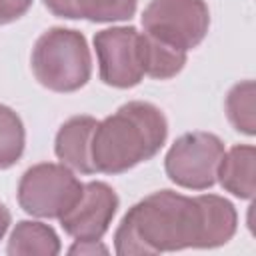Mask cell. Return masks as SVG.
<instances>
[{"label":"cell","mask_w":256,"mask_h":256,"mask_svg":"<svg viewBox=\"0 0 256 256\" xmlns=\"http://www.w3.org/2000/svg\"><path fill=\"white\" fill-rule=\"evenodd\" d=\"M216 182L240 200H252L256 194V148L252 144H234L224 150Z\"/></svg>","instance_id":"obj_10"},{"label":"cell","mask_w":256,"mask_h":256,"mask_svg":"<svg viewBox=\"0 0 256 256\" xmlns=\"http://www.w3.org/2000/svg\"><path fill=\"white\" fill-rule=\"evenodd\" d=\"M256 86L254 80H242L234 84L226 94V116L232 128L244 136L256 134Z\"/></svg>","instance_id":"obj_14"},{"label":"cell","mask_w":256,"mask_h":256,"mask_svg":"<svg viewBox=\"0 0 256 256\" xmlns=\"http://www.w3.org/2000/svg\"><path fill=\"white\" fill-rule=\"evenodd\" d=\"M98 74L106 86L134 88L144 78V32L134 26H112L94 34Z\"/></svg>","instance_id":"obj_7"},{"label":"cell","mask_w":256,"mask_h":256,"mask_svg":"<svg viewBox=\"0 0 256 256\" xmlns=\"http://www.w3.org/2000/svg\"><path fill=\"white\" fill-rule=\"evenodd\" d=\"M238 230L234 204L218 194L158 190L136 202L114 232L118 256H154L186 248H218Z\"/></svg>","instance_id":"obj_1"},{"label":"cell","mask_w":256,"mask_h":256,"mask_svg":"<svg viewBox=\"0 0 256 256\" xmlns=\"http://www.w3.org/2000/svg\"><path fill=\"white\" fill-rule=\"evenodd\" d=\"M32 6V0H0V26L16 22Z\"/></svg>","instance_id":"obj_16"},{"label":"cell","mask_w":256,"mask_h":256,"mask_svg":"<svg viewBox=\"0 0 256 256\" xmlns=\"http://www.w3.org/2000/svg\"><path fill=\"white\" fill-rule=\"evenodd\" d=\"M10 224H12V214H10V210L6 208V204L0 202V240H2L4 234L8 232Z\"/></svg>","instance_id":"obj_18"},{"label":"cell","mask_w":256,"mask_h":256,"mask_svg":"<svg viewBox=\"0 0 256 256\" xmlns=\"http://www.w3.org/2000/svg\"><path fill=\"white\" fill-rule=\"evenodd\" d=\"M120 198L102 180L82 184L76 202L58 218L62 230L74 240H102L118 212Z\"/></svg>","instance_id":"obj_8"},{"label":"cell","mask_w":256,"mask_h":256,"mask_svg":"<svg viewBox=\"0 0 256 256\" xmlns=\"http://www.w3.org/2000/svg\"><path fill=\"white\" fill-rule=\"evenodd\" d=\"M142 28L148 36L188 52L206 38L210 10L204 0H150L142 12Z\"/></svg>","instance_id":"obj_5"},{"label":"cell","mask_w":256,"mask_h":256,"mask_svg":"<svg viewBox=\"0 0 256 256\" xmlns=\"http://www.w3.org/2000/svg\"><path fill=\"white\" fill-rule=\"evenodd\" d=\"M82 182L66 164L40 162L24 170L16 198L20 208L34 218L58 220L80 196Z\"/></svg>","instance_id":"obj_4"},{"label":"cell","mask_w":256,"mask_h":256,"mask_svg":"<svg viewBox=\"0 0 256 256\" xmlns=\"http://www.w3.org/2000/svg\"><path fill=\"white\" fill-rule=\"evenodd\" d=\"M26 130L22 118L6 104H0V170L12 168L24 154Z\"/></svg>","instance_id":"obj_15"},{"label":"cell","mask_w":256,"mask_h":256,"mask_svg":"<svg viewBox=\"0 0 256 256\" xmlns=\"http://www.w3.org/2000/svg\"><path fill=\"white\" fill-rule=\"evenodd\" d=\"M70 256H94V254H108V248L100 240H74L68 248Z\"/></svg>","instance_id":"obj_17"},{"label":"cell","mask_w":256,"mask_h":256,"mask_svg":"<svg viewBox=\"0 0 256 256\" xmlns=\"http://www.w3.org/2000/svg\"><path fill=\"white\" fill-rule=\"evenodd\" d=\"M60 250L56 230L38 220L16 222L6 244V254L10 256H56Z\"/></svg>","instance_id":"obj_12"},{"label":"cell","mask_w":256,"mask_h":256,"mask_svg":"<svg viewBox=\"0 0 256 256\" xmlns=\"http://www.w3.org/2000/svg\"><path fill=\"white\" fill-rule=\"evenodd\" d=\"M224 142L212 132H186L178 136L164 156L170 182L186 190H208L216 184Z\"/></svg>","instance_id":"obj_6"},{"label":"cell","mask_w":256,"mask_h":256,"mask_svg":"<svg viewBox=\"0 0 256 256\" xmlns=\"http://www.w3.org/2000/svg\"><path fill=\"white\" fill-rule=\"evenodd\" d=\"M44 6L64 20L108 24L130 20L136 14L138 0H44Z\"/></svg>","instance_id":"obj_11"},{"label":"cell","mask_w":256,"mask_h":256,"mask_svg":"<svg viewBox=\"0 0 256 256\" xmlns=\"http://www.w3.org/2000/svg\"><path fill=\"white\" fill-rule=\"evenodd\" d=\"M188 52L168 46L144 32V76L154 80H168L182 72Z\"/></svg>","instance_id":"obj_13"},{"label":"cell","mask_w":256,"mask_h":256,"mask_svg":"<svg viewBox=\"0 0 256 256\" xmlns=\"http://www.w3.org/2000/svg\"><path fill=\"white\" fill-rule=\"evenodd\" d=\"M98 120L88 114L68 118L56 132L54 154L56 158L80 174H96L92 164V136Z\"/></svg>","instance_id":"obj_9"},{"label":"cell","mask_w":256,"mask_h":256,"mask_svg":"<svg viewBox=\"0 0 256 256\" xmlns=\"http://www.w3.org/2000/svg\"><path fill=\"white\" fill-rule=\"evenodd\" d=\"M30 66L40 86L70 94L88 84L92 76V54L80 30L54 26L38 36Z\"/></svg>","instance_id":"obj_3"},{"label":"cell","mask_w":256,"mask_h":256,"mask_svg":"<svg viewBox=\"0 0 256 256\" xmlns=\"http://www.w3.org/2000/svg\"><path fill=\"white\" fill-rule=\"evenodd\" d=\"M168 138L164 112L146 100H130L98 120L92 136V164L100 174H122L152 160Z\"/></svg>","instance_id":"obj_2"}]
</instances>
